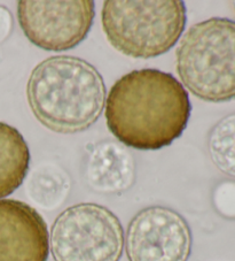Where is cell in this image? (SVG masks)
<instances>
[{"instance_id": "obj_1", "label": "cell", "mask_w": 235, "mask_h": 261, "mask_svg": "<svg viewBox=\"0 0 235 261\" xmlns=\"http://www.w3.org/2000/svg\"><path fill=\"white\" fill-rule=\"evenodd\" d=\"M192 105L172 74L139 69L122 76L106 101V121L123 145L137 150L169 146L186 129Z\"/></svg>"}, {"instance_id": "obj_2", "label": "cell", "mask_w": 235, "mask_h": 261, "mask_svg": "<svg viewBox=\"0 0 235 261\" xmlns=\"http://www.w3.org/2000/svg\"><path fill=\"white\" fill-rule=\"evenodd\" d=\"M106 84L96 67L80 58L56 56L31 73L26 97L34 115L57 134H77L97 122L106 103Z\"/></svg>"}, {"instance_id": "obj_3", "label": "cell", "mask_w": 235, "mask_h": 261, "mask_svg": "<svg viewBox=\"0 0 235 261\" xmlns=\"http://www.w3.org/2000/svg\"><path fill=\"white\" fill-rule=\"evenodd\" d=\"M183 87L210 102L235 99V21L211 17L187 30L175 51Z\"/></svg>"}, {"instance_id": "obj_4", "label": "cell", "mask_w": 235, "mask_h": 261, "mask_svg": "<svg viewBox=\"0 0 235 261\" xmlns=\"http://www.w3.org/2000/svg\"><path fill=\"white\" fill-rule=\"evenodd\" d=\"M102 28L122 55L149 59L164 55L182 37L186 7L180 0H107Z\"/></svg>"}, {"instance_id": "obj_5", "label": "cell", "mask_w": 235, "mask_h": 261, "mask_svg": "<svg viewBox=\"0 0 235 261\" xmlns=\"http://www.w3.org/2000/svg\"><path fill=\"white\" fill-rule=\"evenodd\" d=\"M124 243L119 218L93 202L68 207L55 219L49 235L54 261H120Z\"/></svg>"}, {"instance_id": "obj_6", "label": "cell", "mask_w": 235, "mask_h": 261, "mask_svg": "<svg viewBox=\"0 0 235 261\" xmlns=\"http://www.w3.org/2000/svg\"><path fill=\"white\" fill-rule=\"evenodd\" d=\"M92 0H22L17 19L31 43L45 51L62 52L79 45L92 28Z\"/></svg>"}, {"instance_id": "obj_7", "label": "cell", "mask_w": 235, "mask_h": 261, "mask_svg": "<svg viewBox=\"0 0 235 261\" xmlns=\"http://www.w3.org/2000/svg\"><path fill=\"white\" fill-rule=\"evenodd\" d=\"M129 261H187L192 231L174 210L149 206L134 215L126 230Z\"/></svg>"}, {"instance_id": "obj_8", "label": "cell", "mask_w": 235, "mask_h": 261, "mask_svg": "<svg viewBox=\"0 0 235 261\" xmlns=\"http://www.w3.org/2000/svg\"><path fill=\"white\" fill-rule=\"evenodd\" d=\"M47 224L23 201L0 199V261H47Z\"/></svg>"}, {"instance_id": "obj_9", "label": "cell", "mask_w": 235, "mask_h": 261, "mask_svg": "<svg viewBox=\"0 0 235 261\" xmlns=\"http://www.w3.org/2000/svg\"><path fill=\"white\" fill-rule=\"evenodd\" d=\"M85 176L94 190L105 193L125 191L135 179V161L123 144L115 141L98 143L89 153Z\"/></svg>"}, {"instance_id": "obj_10", "label": "cell", "mask_w": 235, "mask_h": 261, "mask_svg": "<svg viewBox=\"0 0 235 261\" xmlns=\"http://www.w3.org/2000/svg\"><path fill=\"white\" fill-rule=\"evenodd\" d=\"M30 152L21 133L0 122V199L21 187L28 174Z\"/></svg>"}, {"instance_id": "obj_11", "label": "cell", "mask_w": 235, "mask_h": 261, "mask_svg": "<svg viewBox=\"0 0 235 261\" xmlns=\"http://www.w3.org/2000/svg\"><path fill=\"white\" fill-rule=\"evenodd\" d=\"M208 151L216 167L235 178V113L224 116L211 128Z\"/></svg>"}, {"instance_id": "obj_12", "label": "cell", "mask_w": 235, "mask_h": 261, "mask_svg": "<svg viewBox=\"0 0 235 261\" xmlns=\"http://www.w3.org/2000/svg\"><path fill=\"white\" fill-rule=\"evenodd\" d=\"M233 7H234V10H235V2L233 3Z\"/></svg>"}]
</instances>
